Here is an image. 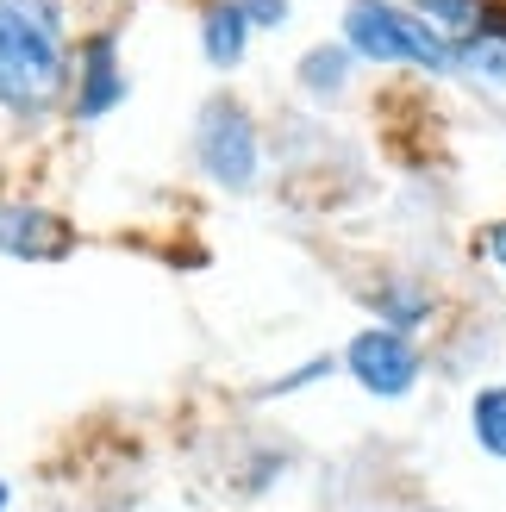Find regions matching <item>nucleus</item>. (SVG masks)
<instances>
[{
  "mask_svg": "<svg viewBox=\"0 0 506 512\" xmlns=\"http://www.w3.org/2000/svg\"><path fill=\"white\" fill-rule=\"evenodd\" d=\"M69 94V38L57 0H0V107L44 119Z\"/></svg>",
  "mask_w": 506,
  "mask_h": 512,
  "instance_id": "obj_1",
  "label": "nucleus"
},
{
  "mask_svg": "<svg viewBox=\"0 0 506 512\" xmlns=\"http://www.w3.org/2000/svg\"><path fill=\"white\" fill-rule=\"evenodd\" d=\"M344 44L357 50V57H375V63H419V69H438V75L457 69V44H450L438 25L388 7V0H350Z\"/></svg>",
  "mask_w": 506,
  "mask_h": 512,
  "instance_id": "obj_2",
  "label": "nucleus"
},
{
  "mask_svg": "<svg viewBox=\"0 0 506 512\" xmlns=\"http://www.w3.org/2000/svg\"><path fill=\"white\" fill-rule=\"evenodd\" d=\"M194 150H200V169H207L219 188L257 182V125H250V113L232 107V100H213V107L200 113Z\"/></svg>",
  "mask_w": 506,
  "mask_h": 512,
  "instance_id": "obj_3",
  "label": "nucleus"
},
{
  "mask_svg": "<svg viewBox=\"0 0 506 512\" xmlns=\"http://www.w3.org/2000/svg\"><path fill=\"white\" fill-rule=\"evenodd\" d=\"M350 375H357L375 400H400L419 381V350H413L407 331L375 325V331H363V338L350 344Z\"/></svg>",
  "mask_w": 506,
  "mask_h": 512,
  "instance_id": "obj_4",
  "label": "nucleus"
},
{
  "mask_svg": "<svg viewBox=\"0 0 506 512\" xmlns=\"http://www.w3.org/2000/svg\"><path fill=\"white\" fill-rule=\"evenodd\" d=\"M125 100V75H119V44L113 32H94L82 44V69H75V88H69V113L75 119H100Z\"/></svg>",
  "mask_w": 506,
  "mask_h": 512,
  "instance_id": "obj_5",
  "label": "nucleus"
},
{
  "mask_svg": "<svg viewBox=\"0 0 506 512\" xmlns=\"http://www.w3.org/2000/svg\"><path fill=\"white\" fill-rule=\"evenodd\" d=\"M0 250L25 263H50V256H69V225L32 200H0Z\"/></svg>",
  "mask_w": 506,
  "mask_h": 512,
  "instance_id": "obj_6",
  "label": "nucleus"
},
{
  "mask_svg": "<svg viewBox=\"0 0 506 512\" xmlns=\"http://www.w3.org/2000/svg\"><path fill=\"white\" fill-rule=\"evenodd\" d=\"M244 7L238 0H219V7H207V25H200V38H207V63L219 69H232L244 57Z\"/></svg>",
  "mask_w": 506,
  "mask_h": 512,
  "instance_id": "obj_7",
  "label": "nucleus"
},
{
  "mask_svg": "<svg viewBox=\"0 0 506 512\" xmlns=\"http://www.w3.org/2000/svg\"><path fill=\"white\" fill-rule=\"evenodd\" d=\"M419 13H425V19H438V32H457V38L506 25V19H488V0H419ZM457 38H450V44H457Z\"/></svg>",
  "mask_w": 506,
  "mask_h": 512,
  "instance_id": "obj_8",
  "label": "nucleus"
},
{
  "mask_svg": "<svg viewBox=\"0 0 506 512\" xmlns=\"http://www.w3.org/2000/svg\"><path fill=\"white\" fill-rule=\"evenodd\" d=\"M457 63H469L475 75H494V82H506V25L457 38Z\"/></svg>",
  "mask_w": 506,
  "mask_h": 512,
  "instance_id": "obj_9",
  "label": "nucleus"
},
{
  "mask_svg": "<svg viewBox=\"0 0 506 512\" xmlns=\"http://www.w3.org/2000/svg\"><path fill=\"white\" fill-rule=\"evenodd\" d=\"M469 425H475V438H482V450L506 456V388H482V394H475Z\"/></svg>",
  "mask_w": 506,
  "mask_h": 512,
  "instance_id": "obj_10",
  "label": "nucleus"
},
{
  "mask_svg": "<svg viewBox=\"0 0 506 512\" xmlns=\"http://www.w3.org/2000/svg\"><path fill=\"white\" fill-rule=\"evenodd\" d=\"M344 69H350V50H313L307 63H300V82L307 88H344Z\"/></svg>",
  "mask_w": 506,
  "mask_h": 512,
  "instance_id": "obj_11",
  "label": "nucleus"
},
{
  "mask_svg": "<svg viewBox=\"0 0 506 512\" xmlns=\"http://www.w3.org/2000/svg\"><path fill=\"white\" fill-rule=\"evenodd\" d=\"M375 306L388 313V325H394V331H407V325H419L425 313H432V306H425V294H413V288H388Z\"/></svg>",
  "mask_w": 506,
  "mask_h": 512,
  "instance_id": "obj_12",
  "label": "nucleus"
},
{
  "mask_svg": "<svg viewBox=\"0 0 506 512\" xmlns=\"http://www.w3.org/2000/svg\"><path fill=\"white\" fill-rule=\"evenodd\" d=\"M238 7H244V19H257V25H282L288 19L282 0H238Z\"/></svg>",
  "mask_w": 506,
  "mask_h": 512,
  "instance_id": "obj_13",
  "label": "nucleus"
},
{
  "mask_svg": "<svg viewBox=\"0 0 506 512\" xmlns=\"http://www.w3.org/2000/svg\"><path fill=\"white\" fill-rule=\"evenodd\" d=\"M482 244H488V256H494V263L506 269V219H500V225H488V232H482Z\"/></svg>",
  "mask_w": 506,
  "mask_h": 512,
  "instance_id": "obj_14",
  "label": "nucleus"
},
{
  "mask_svg": "<svg viewBox=\"0 0 506 512\" xmlns=\"http://www.w3.org/2000/svg\"><path fill=\"white\" fill-rule=\"evenodd\" d=\"M7 500H13V494H7V481H0V512H7Z\"/></svg>",
  "mask_w": 506,
  "mask_h": 512,
  "instance_id": "obj_15",
  "label": "nucleus"
}]
</instances>
